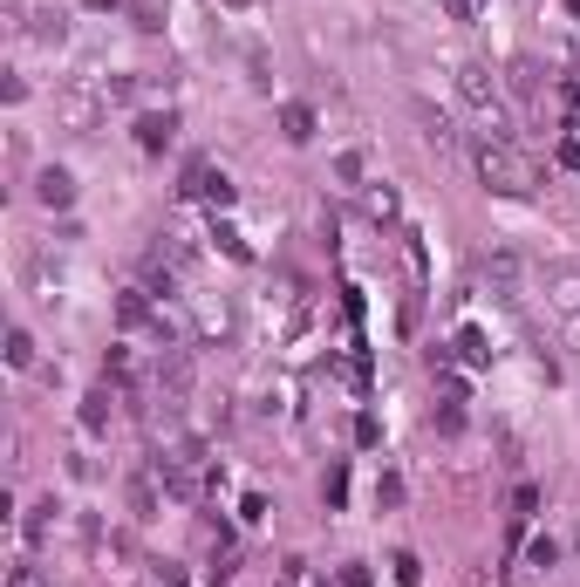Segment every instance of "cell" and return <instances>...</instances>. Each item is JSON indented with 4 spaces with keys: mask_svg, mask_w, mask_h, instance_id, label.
<instances>
[{
    "mask_svg": "<svg viewBox=\"0 0 580 587\" xmlns=\"http://www.w3.org/2000/svg\"><path fill=\"white\" fill-rule=\"evenodd\" d=\"M335 171H342L348 185H362V171H369V157H362V151H342V157H335Z\"/></svg>",
    "mask_w": 580,
    "mask_h": 587,
    "instance_id": "obj_18",
    "label": "cell"
},
{
    "mask_svg": "<svg viewBox=\"0 0 580 587\" xmlns=\"http://www.w3.org/2000/svg\"><path fill=\"white\" fill-rule=\"evenodd\" d=\"M35 198L48 205V212H62V205H76V178H69L62 164H48V171L35 178Z\"/></svg>",
    "mask_w": 580,
    "mask_h": 587,
    "instance_id": "obj_8",
    "label": "cell"
},
{
    "mask_svg": "<svg viewBox=\"0 0 580 587\" xmlns=\"http://www.w3.org/2000/svg\"><path fill=\"white\" fill-rule=\"evenodd\" d=\"M62 35H69V28H62V14H35V41H48V48H62Z\"/></svg>",
    "mask_w": 580,
    "mask_h": 587,
    "instance_id": "obj_17",
    "label": "cell"
},
{
    "mask_svg": "<svg viewBox=\"0 0 580 587\" xmlns=\"http://www.w3.org/2000/svg\"><path fill=\"white\" fill-rule=\"evenodd\" d=\"M567 7H574V14H580V0H567Z\"/></svg>",
    "mask_w": 580,
    "mask_h": 587,
    "instance_id": "obj_25",
    "label": "cell"
},
{
    "mask_svg": "<svg viewBox=\"0 0 580 587\" xmlns=\"http://www.w3.org/2000/svg\"><path fill=\"white\" fill-rule=\"evenodd\" d=\"M567 342H574V349H580V314H567Z\"/></svg>",
    "mask_w": 580,
    "mask_h": 587,
    "instance_id": "obj_22",
    "label": "cell"
},
{
    "mask_svg": "<svg viewBox=\"0 0 580 587\" xmlns=\"http://www.w3.org/2000/svg\"><path fill=\"white\" fill-rule=\"evenodd\" d=\"M7 587H48V581H41L35 567H28V560H21V567H14V574H7Z\"/></svg>",
    "mask_w": 580,
    "mask_h": 587,
    "instance_id": "obj_21",
    "label": "cell"
},
{
    "mask_svg": "<svg viewBox=\"0 0 580 587\" xmlns=\"http://www.w3.org/2000/svg\"><path fill=\"white\" fill-rule=\"evenodd\" d=\"M540 287H546V301H553L560 314H580V267L553 260V267H540Z\"/></svg>",
    "mask_w": 580,
    "mask_h": 587,
    "instance_id": "obj_5",
    "label": "cell"
},
{
    "mask_svg": "<svg viewBox=\"0 0 580 587\" xmlns=\"http://www.w3.org/2000/svg\"><path fill=\"white\" fill-rule=\"evenodd\" d=\"M478 178H485V192H505V198L540 192V164L519 151L512 137H485V144H478Z\"/></svg>",
    "mask_w": 580,
    "mask_h": 587,
    "instance_id": "obj_1",
    "label": "cell"
},
{
    "mask_svg": "<svg viewBox=\"0 0 580 587\" xmlns=\"http://www.w3.org/2000/svg\"><path fill=\"white\" fill-rule=\"evenodd\" d=\"M82 7H96V14H103V7H116V0H82Z\"/></svg>",
    "mask_w": 580,
    "mask_h": 587,
    "instance_id": "obj_24",
    "label": "cell"
},
{
    "mask_svg": "<svg viewBox=\"0 0 580 587\" xmlns=\"http://www.w3.org/2000/svg\"><path fill=\"white\" fill-rule=\"evenodd\" d=\"M342 492H348V471H328V485H321V499H328V506H342Z\"/></svg>",
    "mask_w": 580,
    "mask_h": 587,
    "instance_id": "obj_19",
    "label": "cell"
},
{
    "mask_svg": "<svg viewBox=\"0 0 580 587\" xmlns=\"http://www.w3.org/2000/svg\"><path fill=\"white\" fill-rule=\"evenodd\" d=\"M444 7H451V14H471V7H478V0H444Z\"/></svg>",
    "mask_w": 580,
    "mask_h": 587,
    "instance_id": "obj_23",
    "label": "cell"
},
{
    "mask_svg": "<svg viewBox=\"0 0 580 587\" xmlns=\"http://www.w3.org/2000/svg\"><path fill=\"white\" fill-rule=\"evenodd\" d=\"M232 328H239V308H232L226 294H219V301L205 294V301H198V335H205V342H226Z\"/></svg>",
    "mask_w": 580,
    "mask_h": 587,
    "instance_id": "obj_6",
    "label": "cell"
},
{
    "mask_svg": "<svg viewBox=\"0 0 580 587\" xmlns=\"http://www.w3.org/2000/svg\"><path fill=\"white\" fill-rule=\"evenodd\" d=\"M410 117H417V130H424L430 151H458V130H451V117H444V110H430V103H410Z\"/></svg>",
    "mask_w": 580,
    "mask_h": 587,
    "instance_id": "obj_7",
    "label": "cell"
},
{
    "mask_svg": "<svg viewBox=\"0 0 580 587\" xmlns=\"http://www.w3.org/2000/svg\"><path fill=\"white\" fill-rule=\"evenodd\" d=\"M280 123H287V137H294V144H308V137H314V110H308V103H287Z\"/></svg>",
    "mask_w": 580,
    "mask_h": 587,
    "instance_id": "obj_13",
    "label": "cell"
},
{
    "mask_svg": "<svg viewBox=\"0 0 580 587\" xmlns=\"http://www.w3.org/2000/svg\"><path fill=\"white\" fill-rule=\"evenodd\" d=\"M533 567H560V547L553 540H533Z\"/></svg>",
    "mask_w": 580,
    "mask_h": 587,
    "instance_id": "obj_20",
    "label": "cell"
},
{
    "mask_svg": "<svg viewBox=\"0 0 580 587\" xmlns=\"http://www.w3.org/2000/svg\"><path fill=\"white\" fill-rule=\"evenodd\" d=\"M103 103H110L103 89H82V82H69V89L55 96V117L69 123V130H96V117H103Z\"/></svg>",
    "mask_w": 580,
    "mask_h": 587,
    "instance_id": "obj_3",
    "label": "cell"
},
{
    "mask_svg": "<svg viewBox=\"0 0 580 587\" xmlns=\"http://www.w3.org/2000/svg\"><path fill=\"white\" fill-rule=\"evenodd\" d=\"M369 219H396V192L383 178H369Z\"/></svg>",
    "mask_w": 580,
    "mask_h": 587,
    "instance_id": "obj_15",
    "label": "cell"
},
{
    "mask_svg": "<svg viewBox=\"0 0 580 587\" xmlns=\"http://www.w3.org/2000/svg\"><path fill=\"white\" fill-rule=\"evenodd\" d=\"M485 287H492L499 301H519V287H526V253H512V246L485 253Z\"/></svg>",
    "mask_w": 580,
    "mask_h": 587,
    "instance_id": "obj_4",
    "label": "cell"
},
{
    "mask_svg": "<svg viewBox=\"0 0 580 587\" xmlns=\"http://www.w3.org/2000/svg\"><path fill=\"white\" fill-rule=\"evenodd\" d=\"M7 369H35V335L28 328H7Z\"/></svg>",
    "mask_w": 580,
    "mask_h": 587,
    "instance_id": "obj_12",
    "label": "cell"
},
{
    "mask_svg": "<svg viewBox=\"0 0 580 587\" xmlns=\"http://www.w3.org/2000/svg\"><path fill=\"white\" fill-rule=\"evenodd\" d=\"M171 137H178V117H171V110H164V117H137V144H144V151H171Z\"/></svg>",
    "mask_w": 580,
    "mask_h": 587,
    "instance_id": "obj_9",
    "label": "cell"
},
{
    "mask_svg": "<svg viewBox=\"0 0 580 587\" xmlns=\"http://www.w3.org/2000/svg\"><path fill=\"white\" fill-rule=\"evenodd\" d=\"M458 96L471 103V117L485 123V137H512V110H505V96L485 62H458Z\"/></svg>",
    "mask_w": 580,
    "mask_h": 587,
    "instance_id": "obj_2",
    "label": "cell"
},
{
    "mask_svg": "<svg viewBox=\"0 0 580 587\" xmlns=\"http://www.w3.org/2000/svg\"><path fill=\"white\" fill-rule=\"evenodd\" d=\"M505 82H512V96H540V69H533L526 55H519V62L505 69Z\"/></svg>",
    "mask_w": 580,
    "mask_h": 587,
    "instance_id": "obj_14",
    "label": "cell"
},
{
    "mask_svg": "<svg viewBox=\"0 0 580 587\" xmlns=\"http://www.w3.org/2000/svg\"><path fill=\"white\" fill-rule=\"evenodd\" d=\"M110 403H116V390H110V383L82 396V431H103V424H110Z\"/></svg>",
    "mask_w": 580,
    "mask_h": 587,
    "instance_id": "obj_11",
    "label": "cell"
},
{
    "mask_svg": "<svg viewBox=\"0 0 580 587\" xmlns=\"http://www.w3.org/2000/svg\"><path fill=\"white\" fill-rule=\"evenodd\" d=\"M458 349H464V362H492V349H485L478 328H458Z\"/></svg>",
    "mask_w": 580,
    "mask_h": 587,
    "instance_id": "obj_16",
    "label": "cell"
},
{
    "mask_svg": "<svg viewBox=\"0 0 580 587\" xmlns=\"http://www.w3.org/2000/svg\"><path fill=\"white\" fill-rule=\"evenodd\" d=\"M157 492H164V485H157V471L144 465L137 478H130V512H137V519H151V512H157Z\"/></svg>",
    "mask_w": 580,
    "mask_h": 587,
    "instance_id": "obj_10",
    "label": "cell"
}]
</instances>
